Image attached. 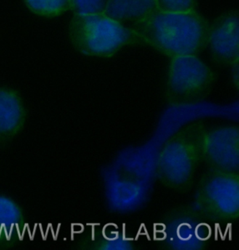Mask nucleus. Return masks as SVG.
<instances>
[{
	"mask_svg": "<svg viewBox=\"0 0 239 250\" xmlns=\"http://www.w3.org/2000/svg\"><path fill=\"white\" fill-rule=\"evenodd\" d=\"M210 23L197 11L169 13L155 9L131 27L146 45L171 58L197 55L208 46Z\"/></svg>",
	"mask_w": 239,
	"mask_h": 250,
	"instance_id": "f257e3e1",
	"label": "nucleus"
},
{
	"mask_svg": "<svg viewBox=\"0 0 239 250\" xmlns=\"http://www.w3.org/2000/svg\"><path fill=\"white\" fill-rule=\"evenodd\" d=\"M205 131L201 121L192 122L163 144L156 165L157 176L163 185L176 191L190 188L203 160L201 142Z\"/></svg>",
	"mask_w": 239,
	"mask_h": 250,
	"instance_id": "f03ea898",
	"label": "nucleus"
},
{
	"mask_svg": "<svg viewBox=\"0 0 239 250\" xmlns=\"http://www.w3.org/2000/svg\"><path fill=\"white\" fill-rule=\"evenodd\" d=\"M67 35L74 49L87 57L111 58L126 46L146 45L132 28L105 13L74 14Z\"/></svg>",
	"mask_w": 239,
	"mask_h": 250,
	"instance_id": "7ed1b4c3",
	"label": "nucleus"
},
{
	"mask_svg": "<svg viewBox=\"0 0 239 250\" xmlns=\"http://www.w3.org/2000/svg\"><path fill=\"white\" fill-rule=\"evenodd\" d=\"M216 73L197 55L171 58L167 73L165 97L171 105L195 104L208 97Z\"/></svg>",
	"mask_w": 239,
	"mask_h": 250,
	"instance_id": "20e7f679",
	"label": "nucleus"
},
{
	"mask_svg": "<svg viewBox=\"0 0 239 250\" xmlns=\"http://www.w3.org/2000/svg\"><path fill=\"white\" fill-rule=\"evenodd\" d=\"M196 205L213 222L233 224L239 217V173L211 169L200 180Z\"/></svg>",
	"mask_w": 239,
	"mask_h": 250,
	"instance_id": "39448f33",
	"label": "nucleus"
},
{
	"mask_svg": "<svg viewBox=\"0 0 239 250\" xmlns=\"http://www.w3.org/2000/svg\"><path fill=\"white\" fill-rule=\"evenodd\" d=\"M202 158L211 169L238 172L239 129L234 125L205 131L201 142Z\"/></svg>",
	"mask_w": 239,
	"mask_h": 250,
	"instance_id": "423d86ee",
	"label": "nucleus"
},
{
	"mask_svg": "<svg viewBox=\"0 0 239 250\" xmlns=\"http://www.w3.org/2000/svg\"><path fill=\"white\" fill-rule=\"evenodd\" d=\"M212 61L220 66H232L239 62L238 10L223 13L210 23L208 46Z\"/></svg>",
	"mask_w": 239,
	"mask_h": 250,
	"instance_id": "0eeeda50",
	"label": "nucleus"
},
{
	"mask_svg": "<svg viewBox=\"0 0 239 250\" xmlns=\"http://www.w3.org/2000/svg\"><path fill=\"white\" fill-rule=\"evenodd\" d=\"M106 196L112 209L128 212L145 202L148 187L143 181L121 174H109L105 179Z\"/></svg>",
	"mask_w": 239,
	"mask_h": 250,
	"instance_id": "6e6552de",
	"label": "nucleus"
},
{
	"mask_svg": "<svg viewBox=\"0 0 239 250\" xmlns=\"http://www.w3.org/2000/svg\"><path fill=\"white\" fill-rule=\"evenodd\" d=\"M27 110L17 89L0 86V147L11 142L23 129Z\"/></svg>",
	"mask_w": 239,
	"mask_h": 250,
	"instance_id": "1a4fd4ad",
	"label": "nucleus"
},
{
	"mask_svg": "<svg viewBox=\"0 0 239 250\" xmlns=\"http://www.w3.org/2000/svg\"><path fill=\"white\" fill-rule=\"evenodd\" d=\"M27 226L18 203L9 197L0 195V250L14 248L23 238L20 233Z\"/></svg>",
	"mask_w": 239,
	"mask_h": 250,
	"instance_id": "9d476101",
	"label": "nucleus"
},
{
	"mask_svg": "<svg viewBox=\"0 0 239 250\" xmlns=\"http://www.w3.org/2000/svg\"><path fill=\"white\" fill-rule=\"evenodd\" d=\"M157 9L156 0H109L105 14L117 21L133 23Z\"/></svg>",
	"mask_w": 239,
	"mask_h": 250,
	"instance_id": "9b49d317",
	"label": "nucleus"
},
{
	"mask_svg": "<svg viewBox=\"0 0 239 250\" xmlns=\"http://www.w3.org/2000/svg\"><path fill=\"white\" fill-rule=\"evenodd\" d=\"M27 9L46 19L60 17L72 10V0H23Z\"/></svg>",
	"mask_w": 239,
	"mask_h": 250,
	"instance_id": "f8f14e48",
	"label": "nucleus"
},
{
	"mask_svg": "<svg viewBox=\"0 0 239 250\" xmlns=\"http://www.w3.org/2000/svg\"><path fill=\"white\" fill-rule=\"evenodd\" d=\"M157 9L169 13H185L196 11L197 0H156Z\"/></svg>",
	"mask_w": 239,
	"mask_h": 250,
	"instance_id": "ddd939ff",
	"label": "nucleus"
},
{
	"mask_svg": "<svg viewBox=\"0 0 239 250\" xmlns=\"http://www.w3.org/2000/svg\"><path fill=\"white\" fill-rule=\"evenodd\" d=\"M109 0H72L74 14H92L105 13Z\"/></svg>",
	"mask_w": 239,
	"mask_h": 250,
	"instance_id": "4468645a",
	"label": "nucleus"
},
{
	"mask_svg": "<svg viewBox=\"0 0 239 250\" xmlns=\"http://www.w3.org/2000/svg\"><path fill=\"white\" fill-rule=\"evenodd\" d=\"M233 72H232V80H233V84L237 86V89L239 88V63L232 65Z\"/></svg>",
	"mask_w": 239,
	"mask_h": 250,
	"instance_id": "2eb2a0df",
	"label": "nucleus"
}]
</instances>
